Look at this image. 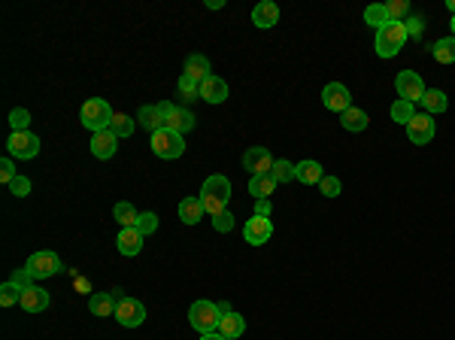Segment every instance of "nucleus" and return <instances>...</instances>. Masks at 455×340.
Instances as JSON below:
<instances>
[{"mask_svg": "<svg viewBox=\"0 0 455 340\" xmlns=\"http://www.w3.org/2000/svg\"><path fill=\"white\" fill-rule=\"evenodd\" d=\"M201 340H228V337H222L219 331H213V334H201Z\"/></svg>", "mask_w": 455, "mask_h": 340, "instance_id": "49", "label": "nucleus"}, {"mask_svg": "<svg viewBox=\"0 0 455 340\" xmlns=\"http://www.w3.org/2000/svg\"><path fill=\"white\" fill-rule=\"evenodd\" d=\"M6 152H10V159H19V161L37 159L40 155V137L34 134V131H13L10 140H6Z\"/></svg>", "mask_w": 455, "mask_h": 340, "instance_id": "6", "label": "nucleus"}, {"mask_svg": "<svg viewBox=\"0 0 455 340\" xmlns=\"http://www.w3.org/2000/svg\"><path fill=\"white\" fill-rule=\"evenodd\" d=\"M152 152L164 161L182 159V152H185V140H182V134H176V131L161 128V131H155L152 134Z\"/></svg>", "mask_w": 455, "mask_h": 340, "instance_id": "5", "label": "nucleus"}, {"mask_svg": "<svg viewBox=\"0 0 455 340\" xmlns=\"http://www.w3.org/2000/svg\"><path fill=\"white\" fill-rule=\"evenodd\" d=\"M273 168V155L267 146H252L243 152V170H249L252 177H267Z\"/></svg>", "mask_w": 455, "mask_h": 340, "instance_id": "11", "label": "nucleus"}, {"mask_svg": "<svg viewBox=\"0 0 455 340\" xmlns=\"http://www.w3.org/2000/svg\"><path fill=\"white\" fill-rule=\"evenodd\" d=\"M158 110H161V115H164V122H167L170 115H173V110H176V104H170V101H161V104H158Z\"/></svg>", "mask_w": 455, "mask_h": 340, "instance_id": "46", "label": "nucleus"}, {"mask_svg": "<svg viewBox=\"0 0 455 340\" xmlns=\"http://www.w3.org/2000/svg\"><path fill=\"white\" fill-rule=\"evenodd\" d=\"M407 13H410V3H407V0H388V3H386L388 22H401V15H407Z\"/></svg>", "mask_w": 455, "mask_h": 340, "instance_id": "39", "label": "nucleus"}, {"mask_svg": "<svg viewBox=\"0 0 455 340\" xmlns=\"http://www.w3.org/2000/svg\"><path fill=\"white\" fill-rule=\"evenodd\" d=\"M270 213H273V207H270L267 197H264V201H255V216H264V219H270Z\"/></svg>", "mask_w": 455, "mask_h": 340, "instance_id": "45", "label": "nucleus"}, {"mask_svg": "<svg viewBox=\"0 0 455 340\" xmlns=\"http://www.w3.org/2000/svg\"><path fill=\"white\" fill-rule=\"evenodd\" d=\"M24 268H28V273H31L34 280H49V277H55V273L64 270V261L58 259L55 252L43 250V252H34V255H31Z\"/></svg>", "mask_w": 455, "mask_h": 340, "instance_id": "7", "label": "nucleus"}, {"mask_svg": "<svg viewBox=\"0 0 455 340\" xmlns=\"http://www.w3.org/2000/svg\"><path fill=\"white\" fill-rule=\"evenodd\" d=\"M219 319H222V310H219V304H213V301H195L188 307V322H192V328L201 331V334L219 331Z\"/></svg>", "mask_w": 455, "mask_h": 340, "instance_id": "4", "label": "nucleus"}, {"mask_svg": "<svg viewBox=\"0 0 455 340\" xmlns=\"http://www.w3.org/2000/svg\"><path fill=\"white\" fill-rule=\"evenodd\" d=\"M340 179H337V177H322V182H319V192L322 195H325V197H337V195H340Z\"/></svg>", "mask_w": 455, "mask_h": 340, "instance_id": "40", "label": "nucleus"}, {"mask_svg": "<svg viewBox=\"0 0 455 340\" xmlns=\"http://www.w3.org/2000/svg\"><path fill=\"white\" fill-rule=\"evenodd\" d=\"M446 6H449V13L455 15V0H446Z\"/></svg>", "mask_w": 455, "mask_h": 340, "instance_id": "50", "label": "nucleus"}, {"mask_svg": "<svg viewBox=\"0 0 455 340\" xmlns=\"http://www.w3.org/2000/svg\"><path fill=\"white\" fill-rule=\"evenodd\" d=\"M395 88H398L401 101H410V104H416L425 97V82H422V76L413 70H401L398 76H395Z\"/></svg>", "mask_w": 455, "mask_h": 340, "instance_id": "8", "label": "nucleus"}, {"mask_svg": "<svg viewBox=\"0 0 455 340\" xmlns=\"http://www.w3.org/2000/svg\"><path fill=\"white\" fill-rule=\"evenodd\" d=\"M197 197H201L206 216L225 213V210H228V201H231V179L222 177V173H213V177L204 179L201 195H197Z\"/></svg>", "mask_w": 455, "mask_h": 340, "instance_id": "1", "label": "nucleus"}, {"mask_svg": "<svg viewBox=\"0 0 455 340\" xmlns=\"http://www.w3.org/2000/svg\"><path fill=\"white\" fill-rule=\"evenodd\" d=\"M115 246H119L122 255H140V250H143V234H140L137 228H122L119 237H115Z\"/></svg>", "mask_w": 455, "mask_h": 340, "instance_id": "18", "label": "nucleus"}, {"mask_svg": "<svg viewBox=\"0 0 455 340\" xmlns=\"http://www.w3.org/2000/svg\"><path fill=\"white\" fill-rule=\"evenodd\" d=\"M413 115H416V110H413L410 101H401V97H398V101L392 104V119L398 122V125H410Z\"/></svg>", "mask_w": 455, "mask_h": 340, "instance_id": "33", "label": "nucleus"}, {"mask_svg": "<svg viewBox=\"0 0 455 340\" xmlns=\"http://www.w3.org/2000/svg\"><path fill=\"white\" fill-rule=\"evenodd\" d=\"M322 104H325V110L343 115L352 106V95L343 82H328V86L322 88Z\"/></svg>", "mask_w": 455, "mask_h": 340, "instance_id": "9", "label": "nucleus"}, {"mask_svg": "<svg viewBox=\"0 0 455 340\" xmlns=\"http://www.w3.org/2000/svg\"><path fill=\"white\" fill-rule=\"evenodd\" d=\"M176 88H179V97H182L185 104H188V101H195V97H201V82H195L192 76H185V73L179 76Z\"/></svg>", "mask_w": 455, "mask_h": 340, "instance_id": "32", "label": "nucleus"}, {"mask_svg": "<svg viewBox=\"0 0 455 340\" xmlns=\"http://www.w3.org/2000/svg\"><path fill=\"white\" fill-rule=\"evenodd\" d=\"M434 122H431V115H413V122L407 125V137L413 140L416 146H425V143H431L434 140Z\"/></svg>", "mask_w": 455, "mask_h": 340, "instance_id": "13", "label": "nucleus"}, {"mask_svg": "<svg viewBox=\"0 0 455 340\" xmlns=\"http://www.w3.org/2000/svg\"><path fill=\"white\" fill-rule=\"evenodd\" d=\"M213 228L219 231V234H228L231 228H234V213H219V216H213Z\"/></svg>", "mask_w": 455, "mask_h": 340, "instance_id": "41", "label": "nucleus"}, {"mask_svg": "<svg viewBox=\"0 0 455 340\" xmlns=\"http://www.w3.org/2000/svg\"><path fill=\"white\" fill-rule=\"evenodd\" d=\"M407 43V22H386L377 31V55L379 58H395Z\"/></svg>", "mask_w": 455, "mask_h": 340, "instance_id": "3", "label": "nucleus"}, {"mask_svg": "<svg viewBox=\"0 0 455 340\" xmlns=\"http://www.w3.org/2000/svg\"><path fill=\"white\" fill-rule=\"evenodd\" d=\"M10 192H13L15 197H28V195H31V179H28V177H15V179L10 182Z\"/></svg>", "mask_w": 455, "mask_h": 340, "instance_id": "42", "label": "nucleus"}, {"mask_svg": "<svg viewBox=\"0 0 455 340\" xmlns=\"http://www.w3.org/2000/svg\"><path fill=\"white\" fill-rule=\"evenodd\" d=\"M15 177H19V173H15V168H13V159H3V161H0V179L10 186Z\"/></svg>", "mask_w": 455, "mask_h": 340, "instance_id": "44", "label": "nucleus"}, {"mask_svg": "<svg viewBox=\"0 0 455 340\" xmlns=\"http://www.w3.org/2000/svg\"><path fill=\"white\" fill-rule=\"evenodd\" d=\"M201 101L206 104H225L228 101V82L219 76H210L201 82Z\"/></svg>", "mask_w": 455, "mask_h": 340, "instance_id": "16", "label": "nucleus"}, {"mask_svg": "<svg viewBox=\"0 0 455 340\" xmlns=\"http://www.w3.org/2000/svg\"><path fill=\"white\" fill-rule=\"evenodd\" d=\"M31 125V113L24 110V106H15V110L10 113V128L13 131H28Z\"/></svg>", "mask_w": 455, "mask_h": 340, "instance_id": "38", "label": "nucleus"}, {"mask_svg": "<svg viewBox=\"0 0 455 340\" xmlns=\"http://www.w3.org/2000/svg\"><path fill=\"white\" fill-rule=\"evenodd\" d=\"M185 76H192L195 82H204L213 76V67L206 61V55H188L185 58Z\"/></svg>", "mask_w": 455, "mask_h": 340, "instance_id": "24", "label": "nucleus"}, {"mask_svg": "<svg viewBox=\"0 0 455 340\" xmlns=\"http://www.w3.org/2000/svg\"><path fill=\"white\" fill-rule=\"evenodd\" d=\"M431 55L437 64H455V37H443L431 46Z\"/></svg>", "mask_w": 455, "mask_h": 340, "instance_id": "28", "label": "nucleus"}, {"mask_svg": "<svg viewBox=\"0 0 455 340\" xmlns=\"http://www.w3.org/2000/svg\"><path fill=\"white\" fill-rule=\"evenodd\" d=\"M340 125L346 131H352V134H358V131H367L370 119H367V113H364V110H358V106H349V110L340 115Z\"/></svg>", "mask_w": 455, "mask_h": 340, "instance_id": "26", "label": "nucleus"}, {"mask_svg": "<svg viewBox=\"0 0 455 340\" xmlns=\"http://www.w3.org/2000/svg\"><path fill=\"white\" fill-rule=\"evenodd\" d=\"M273 188H276V182L270 179V173H267V177H252L249 179V195L255 197V201H264V197H270Z\"/></svg>", "mask_w": 455, "mask_h": 340, "instance_id": "30", "label": "nucleus"}, {"mask_svg": "<svg viewBox=\"0 0 455 340\" xmlns=\"http://www.w3.org/2000/svg\"><path fill=\"white\" fill-rule=\"evenodd\" d=\"M322 164L319 161H301V164H295V179L297 182H304V186H319L322 182Z\"/></svg>", "mask_w": 455, "mask_h": 340, "instance_id": "22", "label": "nucleus"}, {"mask_svg": "<svg viewBox=\"0 0 455 340\" xmlns=\"http://www.w3.org/2000/svg\"><path fill=\"white\" fill-rule=\"evenodd\" d=\"M270 179L276 182V186H286V182H292V179H295V164H292V161H286V159L273 161V168H270Z\"/></svg>", "mask_w": 455, "mask_h": 340, "instance_id": "31", "label": "nucleus"}, {"mask_svg": "<svg viewBox=\"0 0 455 340\" xmlns=\"http://www.w3.org/2000/svg\"><path fill=\"white\" fill-rule=\"evenodd\" d=\"M270 237H273V222L264 219V216H252L243 225V240L249 246H261V243H267Z\"/></svg>", "mask_w": 455, "mask_h": 340, "instance_id": "12", "label": "nucleus"}, {"mask_svg": "<svg viewBox=\"0 0 455 340\" xmlns=\"http://www.w3.org/2000/svg\"><path fill=\"white\" fill-rule=\"evenodd\" d=\"M115 307H119V301L113 298V292H94L88 298L91 316H115Z\"/></svg>", "mask_w": 455, "mask_h": 340, "instance_id": "21", "label": "nucleus"}, {"mask_svg": "<svg viewBox=\"0 0 455 340\" xmlns=\"http://www.w3.org/2000/svg\"><path fill=\"white\" fill-rule=\"evenodd\" d=\"M19 307H22V310H28V313H43L46 307H49V292H46L43 286H31V289H24Z\"/></svg>", "mask_w": 455, "mask_h": 340, "instance_id": "15", "label": "nucleus"}, {"mask_svg": "<svg viewBox=\"0 0 455 340\" xmlns=\"http://www.w3.org/2000/svg\"><path fill=\"white\" fill-rule=\"evenodd\" d=\"M115 322L125 325V328H140L146 322L143 301H137V298H125V301H119V307H115Z\"/></svg>", "mask_w": 455, "mask_h": 340, "instance_id": "10", "label": "nucleus"}, {"mask_svg": "<svg viewBox=\"0 0 455 340\" xmlns=\"http://www.w3.org/2000/svg\"><path fill=\"white\" fill-rule=\"evenodd\" d=\"M10 283H15V286H19L22 292H24V289H31V286H34V277H31V273H28V268H22V270H15L13 277H10Z\"/></svg>", "mask_w": 455, "mask_h": 340, "instance_id": "43", "label": "nucleus"}, {"mask_svg": "<svg viewBox=\"0 0 455 340\" xmlns=\"http://www.w3.org/2000/svg\"><path fill=\"white\" fill-rule=\"evenodd\" d=\"M164 128L176 131V134H185V131H192V128H195V113L188 110V106H176L170 119L164 122Z\"/></svg>", "mask_w": 455, "mask_h": 340, "instance_id": "23", "label": "nucleus"}, {"mask_svg": "<svg viewBox=\"0 0 455 340\" xmlns=\"http://www.w3.org/2000/svg\"><path fill=\"white\" fill-rule=\"evenodd\" d=\"M243 331H246V319L240 316L237 310L222 313V319H219V334H222V337L237 340V337H243Z\"/></svg>", "mask_w": 455, "mask_h": 340, "instance_id": "19", "label": "nucleus"}, {"mask_svg": "<svg viewBox=\"0 0 455 340\" xmlns=\"http://www.w3.org/2000/svg\"><path fill=\"white\" fill-rule=\"evenodd\" d=\"M449 28H452V37H455V15H452V22H449Z\"/></svg>", "mask_w": 455, "mask_h": 340, "instance_id": "51", "label": "nucleus"}, {"mask_svg": "<svg viewBox=\"0 0 455 340\" xmlns=\"http://www.w3.org/2000/svg\"><path fill=\"white\" fill-rule=\"evenodd\" d=\"M419 104L428 110V115H434V113H446V110H449V101H446V95H443L440 88H425V97H422Z\"/></svg>", "mask_w": 455, "mask_h": 340, "instance_id": "27", "label": "nucleus"}, {"mask_svg": "<svg viewBox=\"0 0 455 340\" xmlns=\"http://www.w3.org/2000/svg\"><path fill=\"white\" fill-rule=\"evenodd\" d=\"M134 128H137V122L131 119V115L115 113V119H113V134L115 137H131V134H134Z\"/></svg>", "mask_w": 455, "mask_h": 340, "instance_id": "34", "label": "nucleus"}, {"mask_svg": "<svg viewBox=\"0 0 455 340\" xmlns=\"http://www.w3.org/2000/svg\"><path fill=\"white\" fill-rule=\"evenodd\" d=\"M204 216H206V210H204L201 197H185V201L179 204V219L185 222V225H197Z\"/></svg>", "mask_w": 455, "mask_h": 340, "instance_id": "25", "label": "nucleus"}, {"mask_svg": "<svg viewBox=\"0 0 455 340\" xmlns=\"http://www.w3.org/2000/svg\"><path fill=\"white\" fill-rule=\"evenodd\" d=\"M364 22L370 24V28H383V24L388 22V15H386V3H374V6H367L364 10Z\"/></svg>", "mask_w": 455, "mask_h": 340, "instance_id": "35", "label": "nucleus"}, {"mask_svg": "<svg viewBox=\"0 0 455 340\" xmlns=\"http://www.w3.org/2000/svg\"><path fill=\"white\" fill-rule=\"evenodd\" d=\"M113 119H115V113H113V106L104 101V97H91V101L82 104V113H79V122L85 125L91 134H97V131H106V128H113Z\"/></svg>", "mask_w": 455, "mask_h": 340, "instance_id": "2", "label": "nucleus"}, {"mask_svg": "<svg viewBox=\"0 0 455 340\" xmlns=\"http://www.w3.org/2000/svg\"><path fill=\"white\" fill-rule=\"evenodd\" d=\"M419 31H422V22H419V19H413V22H410V28H407V37H410V34H419Z\"/></svg>", "mask_w": 455, "mask_h": 340, "instance_id": "47", "label": "nucleus"}, {"mask_svg": "<svg viewBox=\"0 0 455 340\" xmlns=\"http://www.w3.org/2000/svg\"><path fill=\"white\" fill-rule=\"evenodd\" d=\"M140 234H155V231H158V216L155 213H140V219H137V225H134Z\"/></svg>", "mask_w": 455, "mask_h": 340, "instance_id": "37", "label": "nucleus"}, {"mask_svg": "<svg viewBox=\"0 0 455 340\" xmlns=\"http://www.w3.org/2000/svg\"><path fill=\"white\" fill-rule=\"evenodd\" d=\"M113 219L119 222L122 228H134L137 225V219H140V213L134 210V204H128V201H119L113 207Z\"/></svg>", "mask_w": 455, "mask_h": 340, "instance_id": "29", "label": "nucleus"}, {"mask_svg": "<svg viewBox=\"0 0 455 340\" xmlns=\"http://www.w3.org/2000/svg\"><path fill=\"white\" fill-rule=\"evenodd\" d=\"M222 6H225L222 0H206V10H222Z\"/></svg>", "mask_w": 455, "mask_h": 340, "instance_id": "48", "label": "nucleus"}, {"mask_svg": "<svg viewBox=\"0 0 455 340\" xmlns=\"http://www.w3.org/2000/svg\"><path fill=\"white\" fill-rule=\"evenodd\" d=\"M115 149H119V137L113 134V128L97 131V134L91 137V155H94V159H101V161L113 159V155H115Z\"/></svg>", "mask_w": 455, "mask_h": 340, "instance_id": "14", "label": "nucleus"}, {"mask_svg": "<svg viewBox=\"0 0 455 340\" xmlns=\"http://www.w3.org/2000/svg\"><path fill=\"white\" fill-rule=\"evenodd\" d=\"M276 22H279V6L273 3V0H261V3L252 10V24H255V28L267 31V28H273Z\"/></svg>", "mask_w": 455, "mask_h": 340, "instance_id": "17", "label": "nucleus"}, {"mask_svg": "<svg viewBox=\"0 0 455 340\" xmlns=\"http://www.w3.org/2000/svg\"><path fill=\"white\" fill-rule=\"evenodd\" d=\"M137 122H140V128H143V131H149V134L161 131V128H164V115H161V110H158V104H146V106H140Z\"/></svg>", "mask_w": 455, "mask_h": 340, "instance_id": "20", "label": "nucleus"}, {"mask_svg": "<svg viewBox=\"0 0 455 340\" xmlns=\"http://www.w3.org/2000/svg\"><path fill=\"white\" fill-rule=\"evenodd\" d=\"M22 301V289L15 286V283H3L0 286V304L3 307H13V304H19Z\"/></svg>", "mask_w": 455, "mask_h": 340, "instance_id": "36", "label": "nucleus"}]
</instances>
